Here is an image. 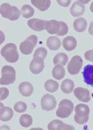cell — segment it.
<instances>
[{
  "label": "cell",
  "instance_id": "25",
  "mask_svg": "<svg viewBox=\"0 0 93 130\" xmlns=\"http://www.w3.org/2000/svg\"><path fill=\"white\" fill-rule=\"evenodd\" d=\"M59 88V84L57 81L50 79L45 81L44 83V89H46L48 92L50 93H54Z\"/></svg>",
  "mask_w": 93,
  "mask_h": 130
},
{
  "label": "cell",
  "instance_id": "29",
  "mask_svg": "<svg viewBox=\"0 0 93 130\" xmlns=\"http://www.w3.org/2000/svg\"><path fill=\"white\" fill-rule=\"evenodd\" d=\"M14 109L16 112L23 113L27 110V104L24 102H18L14 106Z\"/></svg>",
  "mask_w": 93,
  "mask_h": 130
},
{
  "label": "cell",
  "instance_id": "24",
  "mask_svg": "<svg viewBox=\"0 0 93 130\" xmlns=\"http://www.w3.org/2000/svg\"><path fill=\"white\" fill-rule=\"evenodd\" d=\"M68 62V56L65 53H58L54 58V63L55 65H66Z\"/></svg>",
  "mask_w": 93,
  "mask_h": 130
},
{
  "label": "cell",
  "instance_id": "21",
  "mask_svg": "<svg viewBox=\"0 0 93 130\" xmlns=\"http://www.w3.org/2000/svg\"><path fill=\"white\" fill-rule=\"evenodd\" d=\"M48 47L51 51H57L61 47V41L58 37H50L46 41Z\"/></svg>",
  "mask_w": 93,
  "mask_h": 130
},
{
  "label": "cell",
  "instance_id": "8",
  "mask_svg": "<svg viewBox=\"0 0 93 130\" xmlns=\"http://www.w3.org/2000/svg\"><path fill=\"white\" fill-rule=\"evenodd\" d=\"M83 65V59L80 56L75 55L71 59L67 65V70L71 75H77Z\"/></svg>",
  "mask_w": 93,
  "mask_h": 130
},
{
  "label": "cell",
  "instance_id": "6",
  "mask_svg": "<svg viewBox=\"0 0 93 130\" xmlns=\"http://www.w3.org/2000/svg\"><path fill=\"white\" fill-rule=\"evenodd\" d=\"M1 80L0 84L2 85H11L15 80V70L11 66H3L1 69Z\"/></svg>",
  "mask_w": 93,
  "mask_h": 130
},
{
  "label": "cell",
  "instance_id": "26",
  "mask_svg": "<svg viewBox=\"0 0 93 130\" xmlns=\"http://www.w3.org/2000/svg\"><path fill=\"white\" fill-rule=\"evenodd\" d=\"M19 124L24 128H28L32 124V118L28 114H24L19 118Z\"/></svg>",
  "mask_w": 93,
  "mask_h": 130
},
{
  "label": "cell",
  "instance_id": "35",
  "mask_svg": "<svg viewBox=\"0 0 93 130\" xmlns=\"http://www.w3.org/2000/svg\"><path fill=\"white\" fill-rule=\"evenodd\" d=\"M79 2L82 4H85V3H88L89 0H79Z\"/></svg>",
  "mask_w": 93,
  "mask_h": 130
},
{
  "label": "cell",
  "instance_id": "17",
  "mask_svg": "<svg viewBox=\"0 0 93 130\" xmlns=\"http://www.w3.org/2000/svg\"><path fill=\"white\" fill-rule=\"evenodd\" d=\"M19 91L20 94H22L24 97H28L32 95L33 92V86L31 83L24 81L19 85Z\"/></svg>",
  "mask_w": 93,
  "mask_h": 130
},
{
  "label": "cell",
  "instance_id": "36",
  "mask_svg": "<svg viewBox=\"0 0 93 130\" xmlns=\"http://www.w3.org/2000/svg\"><path fill=\"white\" fill-rule=\"evenodd\" d=\"M1 129H2V130H4V129L10 130V128L8 127V126H7V125H4V126H2V127H1Z\"/></svg>",
  "mask_w": 93,
  "mask_h": 130
},
{
  "label": "cell",
  "instance_id": "5",
  "mask_svg": "<svg viewBox=\"0 0 93 130\" xmlns=\"http://www.w3.org/2000/svg\"><path fill=\"white\" fill-rule=\"evenodd\" d=\"M74 111V104L69 99H63L59 103L58 108L56 111V115L60 118H67Z\"/></svg>",
  "mask_w": 93,
  "mask_h": 130
},
{
  "label": "cell",
  "instance_id": "4",
  "mask_svg": "<svg viewBox=\"0 0 93 130\" xmlns=\"http://www.w3.org/2000/svg\"><path fill=\"white\" fill-rule=\"evenodd\" d=\"M75 121L79 124H86L89 120V113H90V108L87 105L85 104H79L75 108Z\"/></svg>",
  "mask_w": 93,
  "mask_h": 130
},
{
  "label": "cell",
  "instance_id": "10",
  "mask_svg": "<svg viewBox=\"0 0 93 130\" xmlns=\"http://www.w3.org/2000/svg\"><path fill=\"white\" fill-rule=\"evenodd\" d=\"M44 68V59L38 57H33L30 63V72L32 74L36 75L40 74L43 71Z\"/></svg>",
  "mask_w": 93,
  "mask_h": 130
},
{
  "label": "cell",
  "instance_id": "19",
  "mask_svg": "<svg viewBox=\"0 0 93 130\" xmlns=\"http://www.w3.org/2000/svg\"><path fill=\"white\" fill-rule=\"evenodd\" d=\"M31 3L39 11H44L50 8L51 2L50 0H32Z\"/></svg>",
  "mask_w": 93,
  "mask_h": 130
},
{
  "label": "cell",
  "instance_id": "2",
  "mask_svg": "<svg viewBox=\"0 0 93 130\" xmlns=\"http://www.w3.org/2000/svg\"><path fill=\"white\" fill-rule=\"evenodd\" d=\"M0 14L3 17L10 20H16L21 15V11H19L18 7L5 3L0 7Z\"/></svg>",
  "mask_w": 93,
  "mask_h": 130
},
{
  "label": "cell",
  "instance_id": "7",
  "mask_svg": "<svg viewBox=\"0 0 93 130\" xmlns=\"http://www.w3.org/2000/svg\"><path fill=\"white\" fill-rule=\"evenodd\" d=\"M38 42V38L36 35H31L26 38L19 45V51L24 55H30L33 52L34 47Z\"/></svg>",
  "mask_w": 93,
  "mask_h": 130
},
{
  "label": "cell",
  "instance_id": "20",
  "mask_svg": "<svg viewBox=\"0 0 93 130\" xmlns=\"http://www.w3.org/2000/svg\"><path fill=\"white\" fill-rule=\"evenodd\" d=\"M73 26H74L75 30L79 32H82L86 30L87 26V20L84 18H77L76 20H75L74 24H73Z\"/></svg>",
  "mask_w": 93,
  "mask_h": 130
},
{
  "label": "cell",
  "instance_id": "15",
  "mask_svg": "<svg viewBox=\"0 0 93 130\" xmlns=\"http://www.w3.org/2000/svg\"><path fill=\"white\" fill-rule=\"evenodd\" d=\"M13 111L12 109L4 106L3 103H0V120L1 121L6 122L10 120L13 116Z\"/></svg>",
  "mask_w": 93,
  "mask_h": 130
},
{
  "label": "cell",
  "instance_id": "30",
  "mask_svg": "<svg viewBox=\"0 0 93 130\" xmlns=\"http://www.w3.org/2000/svg\"><path fill=\"white\" fill-rule=\"evenodd\" d=\"M9 95V90L6 87H2L0 89V100H5Z\"/></svg>",
  "mask_w": 93,
  "mask_h": 130
},
{
  "label": "cell",
  "instance_id": "23",
  "mask_svg": "<svg viewBox=\"0 0 93 130\" xmlns=\"http://www.w3.org/2000/svg\"><path fill=\"white\" fill-rule=\"evenodd\" d=\"M65 74H66V71L63 68L62 65H55V67L54 68L52 71V75L54 76V78L57 79V80H61L65 76Z\"/></svg>",
  "mask_w": 93,
  "mask_h": 130
},
{
  "label": "cell",
  "instance_id": "11",
  "mask_svg": "<svg viewBox=\"0 0 93 130\" xmlns=\"http://www.w3.org/2000/svg\"><path fill=\"white\" fill-rule=\"evenodd\" d=\"M74 93L77 99L83 102V103H87L91 99L90 92H89L88 89L85 88L77 87L74 89Z\"/></svg>",
  "mask_w": 93,
  "mask_h": 130
},
{
  "label": "cell",
  "instance_id": "32",
  "mask_svg": "<svg viewBox=\"0 0 93 130\" xmlns=\"http://www.w3.org/2000/svg\"><path fill=\"white\" fill-rule=\"evenodd\" d=\"M57 3H58L59 5H61L62 7H66L71 4V0H57Z\"/></svg>",
  "mask_w": 93,
  "mask_h": 130
},
{
  "label": "cell",
  "instance_id": "3",
  "mask_svg": "<svg viewBox=\"0 0 93 130\" xmlns=\"http://www.w3.org/2000/svg\"><path fill=\"white\" fill-rule=\"evenodd\" d=\"M1 55L6 59L7 62L14 63L19 59L17 48L14 43H7L1 50Z\"/></svg>",
  "mask_w": 93,
  "mask_h": 130
},
{
  "label": "cell",
  "instance_id": "34",
  "mask_svg": "<svg viewBox=\"0 0 93 130\" xmlns=\"http://www.w3.org/2000/svg\"><path fill=\"white\" fill-rule=\"evenodd\" d=\"M0 34H1V42H0V43L3 44V42H4V38H5V36H4V32L3 31H0Z\"/></svg>",
  "mask_w": 93,
  "mask_h": 130
},
{
  "label": "cell",
  "instance_id": "27",
  "mask_svg": "<svg viewBox=\"0 0 93 130\" xmlns=\"http://www.w3.org/2000/svg\"><path fill=\"white\" fill-rule=\"evenodd\" d=\"M21 14L23 15V17L28 19L32 17L34 15V8L31 7L28 4H25L21 8Z\"/></svg>",
  "mask_w": 93,
  "mask_h": 130
},
{
  "label": "cell",
  "instance_id": "33",
  "mask_svg": "<svg viewBox=\"0 0 93 130\" xmlns=\"http://www.w3.org/2000/svg\"><path fill=\"white\" fill-rule=\"evenodd\" d=\"M88 32H89V34H90L91 35H93V21L91 22L90 25H89Z\"/></svg>",
  "mask_w": 93,
  "mask_h": 130
},
{
  "label": "cell",
  "instance_id": "31",
  "mask_svg": "<svg viewBox=\"0 0 93 130\" xmlns=\"http://www.w3.org/2000/svg\"><path fill=\"white\" fill-rule=\"evenodd\" d=\"M84 57L87 60L90 61V62H93V50H90L85 52Z\"/></svg>",
  "mask_w": 93,
  "mask_h": 130
},
{
  "label": "cell",
  "instance_id": "13",
  "mask_svg": "<svg viewBox=\"0 0 93 130\" xmlns=\"http://www.w3.org/2000/svg\"><path fill=\"white\" fill-rule=\"evenodd\" d=\"M48 129L49 130H74V126L64 124L62 121L58 120H52L50 124H48Z\"/></svg>",
  "mask_w": 93,
  "mask_h": 130
},
{
  "label": "cell",
  "instance_id": "37",
  "mask_svg": "<svg viewBox=\"0 0 93 130\" xmlns=\"http://www.w3.org/2000/svg\"><path fill=\"white\" fill-rule=\"evenodd\" d=\"M90 11H91V12H93V2L91 3V6H90Z\"/></svg>",
  "mask_w": 93,
  "mask_h": 130
},
{
  "label": "cell",
  "instance_id": "18",
  "mask_svg": "<svg viewBox=\"0 0 93 130\" xmlns=\"http://www.w3.org/2000/svg\"><path fill=\"white\" fill-rule=\"evenodd\" d=\"M62 46L67 51H74L77 46V41L75 38L69 36L67 38H64L62 41Z\"/></svg>",
  "mask_w": 93,
  "mask_h": 130
},
{
  "label": "cell",
  "instance_id": "14",
  "mask_svg": "<svg viewBox=\"0 0 93 130\" xmlns=\"http://www.w3.org/2000/svg\"><path fill=\"white\" fill-rule=\"evenodd\" d=\"M84 82L87 85L93 87V65L87 64L83 68V72Z\"/></svg>",
  "mask_w": 93,
  "mask_h": 130
},
{
  "label": "cell",
  "instance_id": "16",
  "mask_svg": "<svg viewBox=\"0 0 93 130\" xmlns=\"http://www.w3.org/2000/svg\"><path fill=\"white\" fill-rule=\"evenodd\" d=\"M70 11H71V14L72 16H74V17H78V16H80L84 14L85 6L83 4L80 3L79 1H75L71 7Z\"/></svg>",
  "mask_w": 93,
  "mask_h": 130
},
{
  "label": "cell",
  "instance_id": "1",
  "mask_svg": "<svg viewBox=\"0 0 93 130\" xmlns=\"http://www.w3.org/2000/svg\"><path fill=\"white\" fill-rule=\"evenodd\" d=\"M46 31L50 34L64 36L68 32V26L64 21H58L55 20H47Z\"/></svg>",
  "mask_w": 93,
  "mask_h": 130
},
{
  "label": "cell",
  "instance_id": "9",
  "mask_svg": "<svg viewBox=\"0 0 93 130\" xmlns=\"http://www.w3.org/2000/svg\"><path fill=\"white\" fill-rule=\"evenodd\" d=\"M57 105V101L54 96L50 94H44L40 100V106L44 111H53Z\"/></svg>",
  "mask_w": 93,
  "mask_h": 130
},
{
  "label": "cell",
  "instance_id": "12",
  "mask_svg": "<svg viewBox=\"0 0 93 130\" xmlns=\"http://www.w3.org/2000/svg\"><path fill=\"white\" fill-rule=\"evenodd\" d=\"M47 20H43L40 19H30L28 20V25L30 28L35 31L40 32L45 29Z\"/></svg>",
  "mask_w": 93,
  "mask_h": 130
},
{
  "label": "cell",
  "instance_id": "28",
  "mask_svg": "<svg viewBox=\"0 0 93 130\" xmlns=\"http://www.w3.org/2000/svg\"><path fill=\"white\" fill-rule=\"evenodd\" d=\"M47 56V50L44 47H39L35 51V53L33 55V57H38L41 58L42 59H44Z\"/></svg>",
  "mask_w": 93,
  "mask_h": 130
},
{
  "label": "cell",
  "instance_id": "22",
  "mask_svg": "<svg viewBox=\"0 0 93 130\" xmlns=\"http://www.w3.org/2000/svg\"><path fill=\"white\" fill-rule=\"evenodd\" d=\"M74 87H75V83L71 79L64 80L62 85H61V89L65 93H71L74 90Z\"/></svg>",
  "mask_w": 93,
  "mask_h": 130
}]
</instances>
